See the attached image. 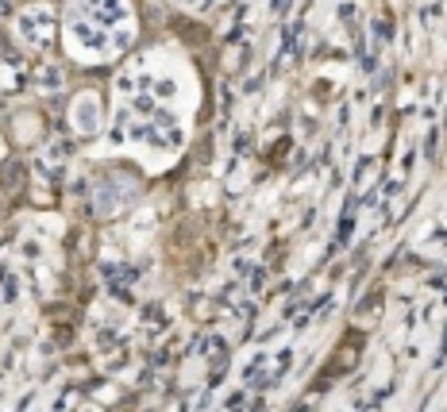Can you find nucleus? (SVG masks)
I'll use <instances>...</instances> for the list:
<instances>
[{
	"mask_svg": "<svg viewBox=\"0 0 447 412\" xmlns=\"http://www.w3.org/2000/svg\"><path fill=\"white\" fill-rule=\"evenodd\" d=\"M70 39H73V46H78L81 54H93V58H108V54H120V51H116V39L108 35V27L85 20L81 12L70 20Z\"/></svg>",
	"mask_w": 447,
	"mask_h": 412,
	"instance_id": "1",
	"label": "nucleus"
},
{
	"mask_svg": "<svg viewBox=\"0 0 447 412\" xmlns=\"http://www.w3.org/2000/svg\"><path fill=\"white\" fill-rule=\"evenodd\" d=\"M16 35H20L27 46H39V51H46V46L54 43V12L46 4L24 8V12L16 16Z\"/></svg>",
	"mask_w": 447,
	"mask_h": 412,
	"instance_id": "2",
	"label": "nucleus"
},
{
	"mask_svg": "<svg viewBox=\"0 0 447 412\" xmlns=\"http://www.w3.org/2000/svg\"><path fill=\"white\" fill-rule=\"evenodd\" d=\"M282 374L285 370L278 366V354L274 351H255L251 359H247V366H243V386L247 389H270Z\"/></svg>",
	"mask_w": 447,
	"mask_h": 412,
	"instance_id": "3",
	"label": "nucleus"
},
{
	"mask_svg": "<svg viewBox=\"0 0 447 412\" xmlns=\"http://www.w3.org/2000/svg\"><path fill=\"white\" fill-rule=\"evenodd\" d=\"M78 8L85 20H93L101 27H112V31L128 27V4L123 0H78Z\"/></svg>",
	"mask_w": 447,
	"mask_h": 412,
	"instance_id": "4",
	"label": "nucleus"
},
{
	"mask_svg": "<svg viewBox=\"0 0 447 412\" xmlns=\"http://www.w3.org/2000/svg\"><path fill=\"white\" fill-rule=\"evenodd\" d=\"M70 120H73V128H78L81 135H93V131L101 128V104H97V97H81L70 108Z\"/></svg>",
	"mask_w": 447,
	"mask_h": 412,
	"instance_id": "5",
	"label": "nucleus"
},
{
	"mask_svg": "<svg viewBox=\"0 0 447 412\" xmlns=\"http://www.w3.org/2000/svg\"><path fill=\"white\" fill-rule=\"evenodd\" d=\"M123 205H128V193H123L120 181H104V185L97 189V212H101L104 220H112Z\"/></svg>",
	"mask_w": 447,
	"mask_h": 412,
	"instance_id": "6",
	"label": "nucleus"
},
{
	"mask_svg": "<svg viewBox=\"0 0 447 412\" xmlns=\"http://www.w3.org/2000/svg\"><path fill=\"white\" fill-rule=\"evenodd\" d=\"M31 81H35V89H43V93H54V89H62L66 85V73L58 70V66H39V70L31 73Z\"/></svg>",
	"mask_w": 447,
	"mask_h": 412,
	"instance_id": "7",
	"label": "nucleus"
},
{
	"mask_svg": "<svg viewBox=\"0 0 447 412\" xmlns=\"http://www.w3.org/2000/svg\"><path fill=\"white\" fill-rule=\"evenodd\" d=\"M0 297H4L8 304L20 297V277H16V270H0Z\"/></svg>",
	"mask_w": 447,
	"mask_h": 412,
	"instance_id": "8",
	"label": "nucleus"
},
{
	"mask_svg": "<svg viewBox=\"0 0 447 412\" xmlns=\"http://www.w3.org/2000/svg\"><path fill=\"white\" fill-rule=\"evenodd\" d=\"M266 289V270H262V266H251V274H247V293H262Z\"/></svg>",
	"mask_w": 447,
	"mask_h": 412,
	"instance_id": "9",
	"label": "nucleus"
},
{
	"mask_svg": "<svg viewBox=\"0 0 447 412\" xmlns=\"http://www.w3.org/2000/svg\"><path fill=\"white\" fill-rule=\"evenodd\" d=\"M155 97L174 101V97H178V81H174V78H158V81H155Z\"/></svg>",
	"mask_w": 447,
	"mask_h": 412,
	"instance_id": "10",
	"label": "nucleus"
},
{
	"mask_svg": "<svg viewBox=\"0 0 447 412\" xmlns=\"http://www.w3.org/2000/svg\"><path fill=\"white\" fill-rule=\"evenodd\" d=\"M370 31H374V43H378V46L389 43V24H386V20H374V24H370Z\"/></svg>",
	"mask_w": 447,
	"mask_h": 412,
	"instance_id": "11",
	"label": "nucleus"
},
{
	"mask_svg": "<svg viewBox=\"0 0 447 412\" xmlns=\"http://www.w3.org/2000/svg\"><path fill=\"white\" fill-rule=\"evenodd\" d=\"M243 401H247V386H243V389H235V393H227V397L220 401V405H224V408H240Z\"/></svg>",
	"mask_w": 447,
	"mask_h": 412,
	"instance_id": "12",
	"label": "nucleus"
},
{
	"mask_svg": "<svg viewBox=\"0 0 447 412\" xmlns=\"http://www.w3.org/2000/svg\"><path fill=\"white\" fill-rule=\"evenodd\" d=\"M285 4H289V0H270V8H274V12H278V16L285 12Z\"/></svg>",
	"mask_w": 447,
	"mask_h": 412,
	"instance_id": "13",
	"label": "nucleus"
}]
</instances>
